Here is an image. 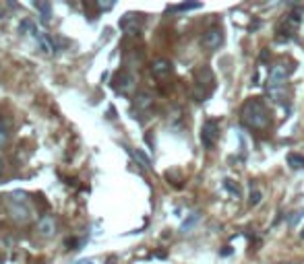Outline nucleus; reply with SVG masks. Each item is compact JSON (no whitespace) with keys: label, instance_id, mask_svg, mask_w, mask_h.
Instances as JSON below:
<instances>
[{"label":"nucleus","instance_id":"1","mask_svg":"<svg viewBox=\"0 0 304 264\" xmlns=\"http://www.w3.org/2000/svg\"><path fill=\"white\" fill-rule=\"evenodd\" d=\"M240 116H242V122H244L248 128H255V130H265L269 126V122H271L269 112H267V105L263 103V99H259V97L248 99L244 105H242Z\"/></svg>","mask_w":304,"mask_h":264},{"label":"nucleus","instance_id":"2","mask_svg":"<svg viewBox=\"0 0 304 264\" xmlns=\"http://www.w3.org/2000/svg\"><path fill=\"white\" fill-rule=\"evenodd\" d=\"M292 66H288L285 62H277L269 68V78H267V89H280L285 85L288 76L292 75Z\"/></svg>","mask_w":304,"mask_h":264},{"label":"nucleus","instance_id":"3","mask_svg":"<svg viewBox=\"0 0 304 264\" xmlns=\"http://www.w3.org/2000/svg\"><path fill=\"white\" fill-rule=\"evenodd\" d=\"M220 138V122L217 120H205L201 126V143L205 149H213Z\"/></svg>","mask_w":304,"mask_h":264},{"label":"nucleus","instance_id":"4","mask_svg":"<svg viewBox=\"0 0 304 264\" xmlns=\"http://www.w3.org/2000/svg\"><path fill=\"white\" fill-rule=\"evenodd\" d=\"M112 87L120 93H126L135 87V78L130 73H126V70H120V73H116L114 78H112Z\"/></svg>","mask_w":304,"mask_h":264},{"label":"nucleus","instance_id":"5","mask_svg":"<svg viewBox=\"0 0 304 264\" xmlns=\"http://www.w3.org/2000/svg\"><path fill=\"white\" fill-rule=\"evenodd\" d=\"M223 41V31L220 27H211L203 33V48L207 50H217Z\"/></svg>","mask_w":304,"mask_h":264},{"label":"nucleus","instance_id":"6","mask_svg":"<svg viewBox=\"0 0 304 264\" xmlns=\"http://www.w3.org/2000/svg\"><path fill=\"white\" fill-rule=\"evenodd\" d=\"M172 73V62L166 58H158L151 62V75L155 78H166L168 75Z\"/></svg>","mask_w":304,"mask_h":264},{"label":"nucleus","instance_id":"7","mask_svg":"<svg viewBox=\"0 0 304 264\" xmlns=\"http://www.w3.org/2000/svg\"><path fill=\"white\" fill-rule=\"evenodd\" d=\"M120 27H122L126 33H137L139 27H141V19H137L135 15H126L122 21H120Z\"/></svg>","mask_w":304,"mask_h":264},{"label":"nucleus","instance_id":"8","mask_svg":"<svg viewBox=\"0 0 304 264\" xmlns=\"http://www.w3.org/2000/svg\"><path fill=\"white\" fill-rule=\"evenodd\" d=\"M11 217L15 219V221H27L31 215H29V208L25 205H13L11 207Z\"/></svg>","mask_w":304,"mask_h":264},{"label":"nucleus","instance_id":"9","mask_svg":"<svg viewBox=\"0 0 304 264\" xmlns=\"http://www.w3.org/2000/svg\"><path fill=\"white\" fill-rule=\"evenodd\" d=\"M38 229H40V233L41 235H54V231H56V227H54V219L52 217H43L41 221H40V225H38Z\"/></svg>","mask_w":304,"mask_h":264},{"label":"nucleus","instance_id":"10","mask_svg":"<svg viewBox=\"0 0 304 264\" xmlns=\"http://www.w3.org/2000/svg\"><path fill=\"white\" fill-rule=\"evenodd\" d=\"M130 153H133V157H135V161L143 167V170H151V159L147 157L141 149H130Z\"/></svg>","mask_w":304,"mask_h":264},{"label":"nucleus","instance_id":"11","mask_svg":"<svg viewBox=\"0 0 304 264\" xmlns=\"http://www.w3.org/2000/svg\"><path fill=\"white\" fill-rule=\"evenodd\" d=\"M135 105H137V110H149L153 105V97L149 93H139L135 97Z\"/></svg>","mask_w":304,"mask_h":264},{"label":"nucleus","instance_id":"12","mask_svg":"<svg viewBox=\"0 0 304 264\" xmlns=\"http://www.w3.org/2000/svg\"><path fill=\"white\" fill-rule=\"evenodd\" d=\"M288 165L294 167V170H304V157L298 153H290L288 155Z\"/></svg>","mask_w":304,"mask_h":264},{"label":"nucleus","instance_id":"13","mask_svg":"<svg viewBox=\"0 0 304 264\" xmlns=\"http://www.w3.org/2000/svg\"><path fill=\"white\" fill-rule=\"evenodd\" d=\"M36 38L40 39V46H41V52H46V54H52L54 52V46H52V41L46 38V35H41L40 31L36 33Z\"/></svg>","mask_w":304,"mask_h":264},{"label":"nucleus","instance_id":"14","mask_svg":"<svg viewBox=\"0 0 304 264\" xmlns=\"http://www.w3.org/2000/svg\"><path fill=\"white\" fill-rule=\"evenodd\" d=\"M261 198H263V194H261V190H250V196H248V207H259L261 205Z\"/></svg>","mask_w":304,"mask_h":264},{"label":"nucleus","instance_id":"15","mask_svg":"<svg viewBox=\"0 0 304 264\" xmlns=\"http://www.w3.org/2000/svg\"><path fill=\"white\" fill-rule=\"evenodd\" d=\"M197 221H199V213H193V215H190V217H188V221H184V223H182V227H180V231H184V233H186V231H188V229H190V227H193V225H195Z\"/></svg>","mask_w":304,"mask_h":264},{"label":"nucleus","instance_id":"16","mask_svg":"<svg viewBox=\"0 0 304 264\" xmlns=\"http://www.w3.org/2000/svg\"><path fill=\"white\" fill-rule=\"evenodd\" d=\"M195 8H201L199 2H186V4H176L172 6V11H195Z\"/></svg>","mask_w":304,"mask_h":264},{"label":"nucleus","instance_id":"17","mask_svg":"<svg viewBox=\"0 0 304 264\" xmlns=\"http://www.w3.org/2000/svg\"><path fill=\"white\" fill-rule=\"evenodd\" d=\"M223 186H225V188H228V190L232 192V196L240 198V188H238V186H234V184H232V180H223Z\"/></svg>","mask_w":304,"mask_h":264},{"label":"nucleus","instance_id":"18","mask_svg":"<svg viewBox=\"0 0 304 264\" xmlns=\"http://www.w3.org/2000/svg\"><path fill=\"white\" fill-rule=\"evenodd\" d=\"M6 136H8V126H6V122L0 118V145L6 140Z\"/></svg>","mask_w":304,"mask_h":264},{"label":"nucleus","instance_id":"19","mask_svg":"<svg viewBox=\"0 0 304 264\" xmlns=\"http://www.w3.org/2000/svg\"><path fill=\"white\" fill-rule=\"evenodd\" d=\"M36 6L43 13V21H50V4H43V2H36Z\"/></svg>","mask_w":304,"mask_h":264},{"label":"nucleus","instance_id":"20","mask_svg":"<svg viewBox=\"0 0 304 264\" xmlns=\"http://www.w3.org/2000/svg\"><path fill=\"white\" fill-rule=\"evenodd\" d=\"M98 4H100V8H103V11H108V8L114 6V2H98Z\"/></svg>","mask_w":304,"mask_h":264},{"label":"nucleus","instance_id":"21","mask_svg":"<svg viewBox=\"0 0 304 264\" xmlns=\"http://www.w3.org/2000/svg\"><path fill=\"white\" fill-rule=\"evenodd\" d=\"M75 264H93V260L87 258V260H79V262H75Z\"/></svg>","mask_w":304,"mask_h":264},{"label":"nucleus","instance_id":"22","mask_svg":"<svg viewBox=\"0 0 304 264\" xmlns=\"http://www.w3.org/2000/svg\"><path fill=\"white\" fill-rule=\"evenodd\" d=\"M0 173H2V161H0Z\"/></svg>","mask_w":304,"mask_h":264}]
</instances>
